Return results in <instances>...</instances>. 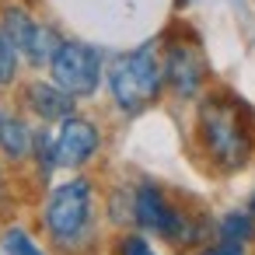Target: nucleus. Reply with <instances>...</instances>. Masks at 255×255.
I'll return each mask as SVG.
<instances>
[{
  "label": "nucleus",
  "instance_id": "6e6552de",
  "mask_svg": "<svg viewBox=\"0 0 255 255\" xmlns=\"http://www.w3.org/2000/svg\"><path fill=\"white\" fill-rule=\"evenodd\" d=\"M18 95H21L18 98L21 112L32 116V119H39V123H46V126H56L60 119H67V116L77 112V98H70L63 88H56L53 81H42V77L25 81Z\"/></svg>",
  "mask_w": 255,
  "mask_h": 255
},
{
  "label": "nucleus",
  "instance_id": "7ed1b4c3",
  "mask_svg": "<svg viewBox=\"0 0 255 255\" xmlns=\"http://www.w3.org/2000/svg\"><path fill=\"white\" fill-rule=\"evenodd\" d=\"M105 84L112 95V105L123 116H140L150 105L161 102L164 95V77H161V49L157 42L116 53L105 63Z\"/></svg>",
  "mask_w": 255,
  "mask_h": 255
},
{
  "label": "nucleus",
  "instance_id": "dca6fc26",
  "mask_svg": "<svg viewBox=\"0 0 255 255\" xmlns=\"http://www.w3.org/2000/svg\"><path fill=\"white\" fill-rule=\"evenodd\" d=\"M248 213L255 217V192H252V199H248Z\"/></svg>",
  "mask_w": 255,
  "mask_h": 255
},
{
  "label": "nucleus",
  "instance_id": "f03ea898",
  "mask_svg": "<svg viewBox=\"0 0 255 255\" xmlns=\"http://www.w3.org/2000/svg\"><path fill=\"white\" fill-rule=\"evenodd\" d=\"M42 231L60 255H91L98 245V185L74 175L53 185L42 199Z\"/></svg>",
  "mask_w": 255,
  "mask_h": 255
},
{
  "label": "nucleus",
  "instance_id": "f257e3e1",
  "mask_svg": "<svg viewBox=\"0 0 255 255\" xmlns=\"http://www.w3.org/2000/svg\"><path fill=\"white\" fill-rule=\"evenodd\" d=\"M192 133L206 168L217 175H238L255 157V109L227 88H210L196 98Z\"/></svg>",
  "mask_w": 255,
  "mask_h": 255
},
{
  "label": "nucleus",
  "instance_id": "9d476101",
  "mask_svg": "<svg viewBox=\"0 0 255 255\" xmlns=\"http://www.w3.org/2000/svg\"><path fill=\"white\" fill-rule=\"evenodd\" d=\"M217 238L224 241H238V245H252L255 241V217L248 210H227L217 224H213Z\"/></svg>",
  "mask_w": 255,
  "mask_h": 255
},
{
  "label": "nucleus",
  "instance_id": "9b49d317",
  "mask_svg": "<svg viewBox=\"0 0 255 255\" xmlns=\"http://www.w3.org/2000/svg\"><path fill=\"white\" fill-rule=\"evenodd\" d=\"M21 77V56L14 49V42L4 35V28H0V91H11Z\"/></svg>",
  "mask_w": 255,
  "mask_h": 255
},
{
  "label": "nucleus",
  "instance_id": "2eb2a0df",
  "mask_svg": "<svg viewBox=\"0 0 255 255\" xmlns=\"http://www.w3.org/2000/svg\"><path fill=\"white\" fill-rule=\"evenodd\" d=\"M4 185H7V178H4V164H0V203H4Z\"/></svg>",
  "mask_w": 255,
  "mask_h": 255
},
{
  "label": "nucleus",
  "instance_id": "423d86ee",
  "mask_svg": "<svg viewBox=\"0 0 255 255\" xmlns=\"http://www.w3.org/2000/svg\"><path fill=\"white\" fill-rule=\"evenodd\" d=\"M161 77H164V91L175 95L178 102H196L206 91L210 81V67L206 56L196 42L185 39H171L161 49Z\"/></svg>",
  "mask_w": 255,
  "mask_h": 255
},
{
  "label": "nucleus",
  "instance_id": "1a4fd4ad",
  "mask_svg": "<svg viewBox=\"0 0 255 255\" xmlns=\"http://www.w3.org/2000/svg\"><path fill=\"white\" fill-rule=\"evenodd\" d=\"M32 143H35V126L21 109L0 112V157L14 168L28 164L32 161Z\"/></svg>",
  "mask_w": 255,
  "mask_h": 255
},
{
  "label": "nucleus",
  "instance_id": "ddd939ff",
  "mask_svg": "<svg viewBox=\"0 0 255 255\" xmlns=\"http://www.w3.org/2000/svg\"><path fill=\"white\" fill-rule=\"evenodd\" d=\"M112 255H157L143 231H119L112 241Z\"/></svg>",
  "mask_w": 255,
  "mask_h": 255
},
{
  "label": "nucleus",
  "instance_id": "0eeeda50",
  "mask_svg": "<svg viewBox=\"0 0 255 255\" xmlns=\"http://www.w3.org/2000/svg\"><path fill=\"white\" fill-rule=\"evenodd\" d=\"M53 154H56V168L63 171L88 168L102 154V126L81 112L60 119L53 129Z\"/></svg>",
  "mask_w": 255,
  "mask_h": 255
},
{
  "label": "nucleus",
  "instance_id": "4468645a",
  "mask_svg": "<svg viewBox=\"0 0 255 255\" xmlns=\"http://www.w3.org/2000/svg\"><path fill=\"white\" fill-rule=\"evenodd\" d=\"M196 255H248V245H238V241H224V238H217V241H206Z\"/></svg>",
  "mask_w": 255,
  "mask_h": 255
},
{
  "label": "nucleus",
  "instance_id": "f8f14e48",
  "mask_svg": "<svg viewBox=\"0 0 255 255\" xmlns=\"http://www.w3.org/2000/svg\"><path fill=\"white\" fill-rule=\"evenodd\" d=\"M0 248H4V255H46L42 245L25 227H4V234H0Z\"/></svg>",
  "mask_w": 255,
  "mask_h": 255
},
{
  "label": "nucleus",
  "instance_id": "39448f33",
  "mask_svg": "<svg viewBox=\"0 0 255 255\" xmlns=\"http://www.w3.org/2000/svg\"><path fill=\"white\" fill-rule=\"evenodd\" d=\"M0 28H4V35L14 42L21 63H28L35 70H42L53 60L56 46L63 42V35L53 25H42L25 4H4L0 7Z\"/></svg>",
  "mask_w": 255,
  "mask_h": 255
},
{
  "label": "nucleus",
  "instance_id": "20e7f679",
  "mask_svg": "<svg viewBox=\"0 0 255 255\" xmlns=\"http://www.w3.org/2000/svg\"><path fill=\"white\" fill-rule=\"evenodd\" d=\"M46 67H49V81L56 88H63L70 98H77V102L95 98L98 88H102V81H105V60H102V53L95 46L81 42V39H63Z\"/></svg>",
  "mask_w": 255,
  "mask_h": 255
}]
</instances>
